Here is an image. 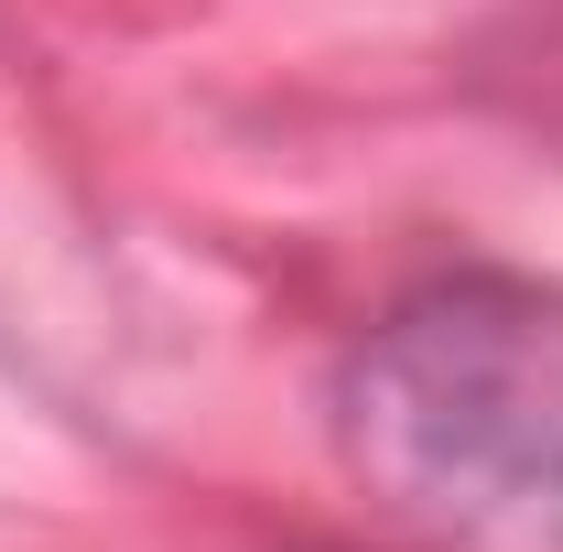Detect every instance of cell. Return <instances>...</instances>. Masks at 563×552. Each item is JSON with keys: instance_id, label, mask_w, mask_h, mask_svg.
Wrapping results in <instances>:
<instances>
[{"instance_id": "6da1fadb", "label": "cell", "mask_w": 563, "mask_h": 552, "mask_svg": "<svg viewBox=\"0 0 563 552\" xmlns=\"http://www.w3.org/2000/svg\"><path fill=\"white\" fill-rule=\"evenodd\" d=\"M325 422L433 552H563V281L498 261L401 281L336 346Z\"/></svg>"}, {"instance_id": "7a4b0ae2", "label": "cell", "mask_w": 563, "mask_h": 552, "mask_svg": "<svg viewBox=\"0 0 563 552\" xmlns=\"http://www.w3.org/2000/svg\"><path fill=\"white\" fill-rule=\"evenodd\" d=\"M477 98L520 109L531 131H563V0L509 11L488 44H477Z\"/></svg>"}]
</instances>
